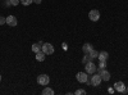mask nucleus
Wrapping results in <instances>:
<instances>
[{"instance_id":"obj_7","label":"nucleus","mask_w":128,"mask_h":95,"mask_svg":"<svg viewBox=\"0 0 128 95\" xmlns=\"http://www.w3.org/2000/svg\"><path fill=\"white\" fill-rule=\"evenodd\" d=\"M101 81H102V78H101V76L99 75H96V73H94V76L91 77V85L92 86H99L100 83H101Z\"/></svg>"},{"instance_id":"obj_6","label":"nucleus","mask_w":128,"mask_h":95,"mask_svg":"<svg viewBox=\"0 0 128 95\" xmlns=\"http://www.w3.org/2000/svg\"><path fill=\"white\" fill-rule=\"evenodd\" d=\"M37 82L40 83V85H42V86H46L48 83L50 82V78H49L48 75H40L37 77Z\"/></svg>"},{"instance_id":"obj_19","label":"nucleus","mask_w":128,"mask_h":95,"mask_svg":"<svg viewBox=\"0 0 128 95\" xmlns=\"http://www.w3.org/2000/svg\"><path fill=\"white\" fill-rule=\"evenodd\" d=\"M105 67H106V62H100L99 63V68L100 69H104Z\"/></svg>"},{"instance_id":"obj_18","label":"nucleus","mask_w":128,"mask_h":95,"mask_svg":"<svg viewBox=\"0 0 128 95\" xmlns=\"http://www.w3.org/2000/svg\"><path fill=\"white\" fill-rule=\"evenodd\" d=\"M90 60H91V57H90L88 54H86V55H84V58L82 59V62H83V63H87V62H90Z\"/></svg>"},{"instance_id":"obj_2","label":"nucleus","mask_w":128,"mask_h":95,"mask_svg":"<svg viewBox=\"0 0 128 95\" xmlns=\"http://www.w3.org/2000/svg\"><path fill=\"white\" fill-rule=\"evenodd\" d=\"M41 50L45 53L46 55H50V54H52L54 53V45H51L50 43H45V44H42L41 45Z\"/></svg>"},{"instance_id":"obj_5","label":"nucleus","mask_w":128,"mask_h":95,"mask_svg":"<svg viewBox=\"0 0 128 95\" xmlns=\"http://www.w3.org/2000/svg\"><path fill=\"white\" fill-rule=\"evenodd\" d=\"M76 78H77V81L81 82V83L87 82V80H88L87 72H78V73H77V76H76Z\"/></svg>"},{"instance_id":"obj_12","label":"nucleus","mask_w":128,"mask_h":95,"mask_svg":"<svg viewBox=\"0 0 128 95\" xmlns=\"http://www.w3.org/2000/svg\"><path fill=\"white\" fill-rule=\"evenodd\" d=\"M45 53L44 51H42V50H40V51H37L36 53V59L38 60V62H44L45 60Z\"/></svg>"},{"instance_id":"obj_10","label":"nucleus","mask_w":128,"mask_h":95,"mask_svg":"<svg viewBox=\"0 0 128 95\" xmlns=\"http://www.w3.org/2000/svg\"><path fill=\"white\" fill-rule=\"evenodd\" d=\"M109 58V54H108V51H101V53H99V57H98V59L100 60V62H106V59Z\"/></svg>"},{"instance_id":"obj_17","label":"nucleus","mask_w":128,"mask_h":95,"mask_svg":"<svg viewBox=\"0 0 128 95\" xmlns=\"http://www.w3.org/2000/svg\"><path fill=\"white\" fill-rule=\"evenodd\" d=\"M9 2H10V5L17 7V5L19 4V2H20V0H9Z\"/></svg>"},{"instance_id":"obj_4","label":"nucleus","mask_w":128,"mask_h":95,"mask_svg":"<svg viewBox=\"0 0 128 95\" xmlns=\"http://www.w3.org/2000/svg\"><path fill=\"white\" fill-rule=\"evenodd\" d=\"M114 89L116 90V91H118V92H127V89H126V85H124V83L122 82V81H116L115 83H114Z\"/></svg>"},{"instance_id":"obj_21","label":"nucleus","mask_w":128,"mask_h":95,"mask_svg":"<svg viewBox=\"0 0 128 95\" xmlns=\"http://www.w3.org/2000/svg\"><path fill=\"white\" fill-rule=\"evenodd\" d=\"M4 23H6V18H4V17H0V26H3Z\"/></svg>"},{"instance_id":"obj_1","label":"nucleus","mask_w":128,"mask_h":95,"mask_svg":"<svg viewBox=\"0 0 128 95\" xmlns=\"http://www.w3.org/2000/svg\"><path fill=\"white\" fill-rule=\"evenodd\" d=\"M96 68H98V67H96V64H95L92 60L84 63V69H86L87 75H94V73L96 72Z\"/></svg>"},{"instance_id":"obj_3","label":"nucleus","mask_w":128,"mask_h":95,"mask_svg":"<svg viewBox=\"0 0 128 95\" xmlns=\"http://www.w3.org/2000/svg\"><path fill=\"white\" fill-rule=\"evenodd\" d=\"M88 18L92 21V22H96V21H99V18H100V12H99L98 9H92V10H90Z\"/></svg>"},{"instance_id":"obj_11","label":"nucleus","mask_w":128,"mask_h":95,"mask_svg":"<svg viewBox=\"0 0 128 95\" xmlns=\"http://www.w3.org/2000/svg\"><path fill=\"white\" fill-rule=\"evenodd\" d=\"M92 49H94V48H92V45H91L90 43H86V44H84V45L82 46V50H83L84 54H88V53H90Z\"/></svg>"},{"instance_id":"obj_15","label":"nucleus","mask_w":128,"mask_h":95,"mask_svg":"<svg viewBox=\"0 0 128 95\" xmlns=\"http://www.w3.org/2000/svg\"><path fill=\"white\" fill-rule=\"evenodd\" d=\"M31 49H32V51H34V53H37V51L41 50V44H34Z\"/></svg>"},{"instance_id":"obj_13","label":"nucleus","mask_w":128,"mask_h":95,"mask_svg":"<svg viewBox=\"0 0 128 95\" xmlns=\"http://www.w3.org/2000/svg\"><path fill=\"white\" fill-rule=\"evenodd\" d=\"M42 94L44 95H54V90L50 89V87H45L44 90H42Z\"/></svg>"},{"instance_id":"obj_20","label":"nucleus","mask_w":128,"mask_h":95,"mask_svg":"<svg viewBox=\"0 0 128 95\" xmlns=\"http://www.w3.org/2000/svg\"><path fill=\"white\" fill-rule=\"evenodd\" d=\"M74 94H76V95H83V94H86V91H84V90H82V89H80V90H77V91L74 92Z\"/></svg>"},{"instance_id":"obj_22","label":"nucleus","mask_w":128,"mask_h":95,"mask_svg":"<svg viewBox=\"0 0 128 95\" xmlns=\"http://www.w3.org/2000/svg\"><path fill=\"white\" fill-rule=\"evenodd\" d=\"M41 2H42V0H34L35 4H41Z\"/></svg>"},{"instance_id":"obj_24","label":"nucleus","mask_w":128,"mask_h":95,"mask_svg":"<svg viewBox=\"0 0 128 95\" xmlns=\"http://www.w3.org/2000/svg\"><path fill=\"white\" fill-rule=\"evenodd\" d=\"M127 92H128V87H127Z\"/></svg>"},{"instance_id":"obj_23","label":"nucleus","mask_w":128,"mask_h":95,"mask_svg":"<svg viewBox=\"0 0 128 95\" xmlns=\"http://www.w3.org/2000/svg\"><path fill=\"white\" fill-rule=\"evenodd\" d=\"M0 81H2V75H0Z\"/></svg>"},{"instance_id":"obj_8","label":"nucleus","mask_w":128,"mask_h":95,"mask_svg":"<svg viewBox=\"0 0 128 95\" xmlns=\"http://www.w3.org/2000/svg\"><path fill=\"white\" fill-rule=\"evenodd\" d=\"M6 25H9L10 27H16L18 25V21L14 16H8L6 17Z\"/></svg>"},{"instance_id":"obj_16","label":"nucleus","mask_w":128,"mask_h":95,"mask_svg":"<svg viewBox=\"0 0 128 95\" xmlns=\"http://www.w3.org/2000/svg\"><path fill=\"white\" fill-rule=\"evenodd\" d=\"M20 3H22L23 5H30V4H32V3H34V0H20Z\"/></svg>"},{"instance_id":"obj_14","label":"nucleus","mask_w":128,"mask_h":95,"mask_svg":"<svg viewBox=\"0 0 128 95\" xmlns=\"http://www.w3.org/2000/svg\"><path fill=\"white\" fill-rule=\"evenodd\" d=\"M88 55L91 57V59H95V58H98V57H99V51H96V50L92 49V50L88 53Z\"/></svg>"},{"instance_id":"obj_9","label":"nucleus","mask_w":128,"mask_h":95,"mask_svg":"<svg viewBox=\"0 0 128 95\" xmlns=\"http://www.w3.org/2000/svg\"><path fill=\"white\" fill-rule=\"evenodd\" d=\"M99 75L101 76V78H102L104 81H109V80H110V73L106 71V69H100V71H99Z\"/></svg>"}]
</instances>
